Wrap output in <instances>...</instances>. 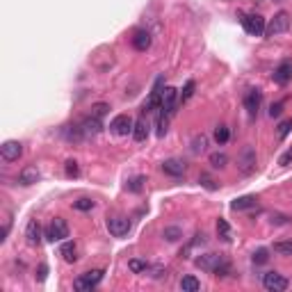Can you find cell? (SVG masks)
Returning a JSON list of instances; mask_svg holds the SVG:
<instances>
[{"label": "cell", "mask_w": 292, "mask_h": 292, "mask_svg": "<svg viewBox=\"0 0 292 292\" xmlns=\"http://www.w3.org/2000/svg\"><path fill=\"white\" fill-rule=\"evenodd\" d=\"M155 128H158V130H155V132H158V137H165V135H167V128H169V117H167V114H162V112H160Z\"/></svg>", "instance_id": "cell-31"}, {"label": "cell", "mask_w": 292, "mask_h": 292, "mask_svg": "<svg viewBox=\"0 0 292 292\" xmlns=\"http://www.w3.org/2000/svg\"><path fill=\"white\" fill-rule=\"evenodd\" d=\"M228 139H231V130H228V125H224V124L217 125V128H215V142L219 144V146H224Z\"/></svg>", "instance_id": "cell-25"}, {"label": "cell", "mask_w": 292, "mask_h": 292, "mask_svg": "<svg viewBox=\"0 0 292 292\" xmlns=\"http://www.w3.org/2000/svg\"><path fill=\"white\" fill-rule=\"evenodd\" d=\"M210 165H212V169H224L228 165V155L226 153H210Z\"/></svg>", "instance_id": "cell-26"}, {"label": "cell", "mask_w": 292, "mask_h": 292, "mask_svg": "<svg viewBox=\"0 0 292 292\" xmlns=\"http://www.w3.org/2000/svg\"><path fill=\"white\" fill-rule=\"evenodd\" d=\"M69 238V224L62 217H55L46 228V240L48 242H64Z\"/></svg>", "instance_id": "cell-3"}, {"label": "cell", "mask_w": 292, "mask_h": 292, "mask_svg": "<svg viewBox=\"0 0 292 292\" xmlns=\"http://www.w3.org/2000/svg\"><path fill=\"white\" fill-rule=\"evenodd\" d=\"M60 256L64 258L66 262H76L78 260V247H76V242H64V245H62V249H60Z\"/></svg>", "instance_id": "cell-20"}, {"label": "cell", "mask_w": 292, "mask_h": 292, "mask_svg": "<svg viewBox=\"0 0 292 292\" xmlns=\"http://www.w3.org/2000/svg\"><path fill=\"white\" fill-rule=\"evenodd\" d=\"M149 272H151V276H153V279H162V276H165V272H167V269H165V267H151Z\"/></svg>", "instance_id": "cell-42"}, {"label": "cell", "mask_w": 292, "mask_h": 292, "mask_svg": "<svg viewBox=\"0 0 292 292\" xmlns=\"http://www.w3.org/2000/svg\"><path fill=\"white\" fill-rule=\"evenodd\" d=\"M194 265L203 272H212L217 276H226L228 274V262L221 253H201L199 258H194Z\"/></svg>", "instance_id": "cell-1"}, {"label": "cell", "mask_w": 292, "mask_h": 292, "mask_svg": "<svg viewBox=\"0 0 292 292\" xmlns=\"http://www.w3.org/2000/svg\"><path fill=\"white\" fill-rule=\"evenodd\" d=\"M274 253H279V256H292V240L276 242V245H274Z\"/></svg>", "instance_id": "cell-29"}, {"label": "cell", "mask_w": 292, "mask_h": 292, "mask_svg": "<svg viewBox=\"0 0 292 292\" xmlns=\"http://www.w3.org/2000/svg\"><path fill=\"white\" fill-rule=\"evenodd\" d=\"M46 276H48V265H46V262H42V265H39V272H37V279L46 281Z\"/></svg>", "instance_id": "cell-41"}, {"label": "cell", "mask_w": 292, "mask_h": 292, "mask_svg": "<svg viewBox=\"0 0 292 292\" xmlns=\"http://www.w3.org/2000/svg\"><path fill=\"white\" fill-rule=\"evenodd\" d=\"M73 208L87 212V210L94 208V201H91V199H78V201H73Z\"/></svg>", "instance_id": "cell-35"}, {"label": "cell", "mask_w": 292, "mask_h": 292, "mask_svg": "<svg viewBox=\"0 0 292 292\" xmlns=\"http://www.w3.org/2000/svg\"><path fill=\"white\" fill-rule=\"evenodd\" d=\"M290 130H292V119L281 121V124H279V139H286Z\"/></svg>", "instance_id": "cell-36"}, {"label": "cell", "mask_w": 292, "mask_h": 292, "mask_svg": "<svg viewBox=\"0 0 292 292\" xmlns=\"http://www.w3.org/2000/svg\"><path fill=\"white\" fill-rule=\"evenodd\" d=\"M185 162L183 160H176V158H169V160L162 162V171L167 173V176H173V178H178L185 173Z\"/></svg>", "instance_id": "cell-15"}, {"label": "cell", "mask_w": 292, "mask_h": 292, "mask_svg": "<svg viewBox=\"0 0 292 292\" xmlns=\"http://www.w3.org/2000/svg\"><path fill=\"white\" fill-rule=\"evenodd\" d=\"M288 279L283 274H279V272H267V274H262V288L269 292H283L288 290Z\"/></svg>", "instance_id": "cell-4"}, {"label": "cell", "mask_w": 292, "mask_h": 292, "mask_svg": "<svg viewBox=\"0 0 292 292\" xmlns=\"http://www.w3.org/2000/svg\"><path fill=\"white\" fill-rule=\"evenodd\" d=\"M42 178V173H39V169L35 167V165H28V167H23L21 169V173H18V183L21 185H35L37 180Z\"/></svg>", "instance_id": "cell-16"}, {"label": "cell", "mask_w": 292, "mask_h": 292, "mask_svg": "<svg viewBox=\"0 0 292 292\" xmlns=\"http://www.w3.org/2000/svg\"><path fill=\"white\" fill-rule=\"evenodd\" d=\"M144 176H135V178H130L128 183H125V190H130V192H142L144 187Z\"/></svg>", "instance_id": "cell-32"}, {"label": "cell", "mask_w": 292, "mask_h": 292, "mask_svg": "<svg viewBox=\"0 0 292 292\" xmlns=\"http://www.w3.org/2000/svg\"><path fill=\"white\" fill-rule=\"evenodd\" d=\"M206 144H208V139H206V135H197V137L192 139V153L199 155L206 151Z\"/></svg>", "instance_id": "cell-30"}, {"label": "cell", "mask_w": 292, "mask_h": 292, "mask_svg": "<svg viewBox=\"0 0 292 292\" xmlns=\"http://www.w3.org/2000/svg\"><path fill=\"white\" fill-rule=\"evenodd\" d=\"M288 28H290V14H288V12H279L267 23V28H265V35L274 37V35H281V32H288Z\"/></svg>", "instance_id": "cell-6"}, {"label": "cell", "mask_w": 292, "mask_h": 292, "mask_svg": "<svg viewBox=\"0 0 292 292\" xmlns=\"http://www.w3.org/2000/svg\"><path fill=\"white\" fill-rule=\"evenodd\" d=\"M130 42H132V48H135V50L144 53V50L151 48V32L149 30H135L130 37Z\"/></svg>", "instance_id": "cell-13"}, {"label": "cell", "mask_w": 292, "mask_h": 292, "mask_svg": "<svg viewBox=\"0 0 292 292\" xmlns=\"http://www.w3.org/2000/svg\"><path fill=\"white\" fill-rule=\"evenodd\" d=\"M108 231L112 233L114 238H124V235H128V231H130V221L125 219V217H121V215H112V217H108Z\"/></svg>", "instance_id": "cell-8"}, {"label": "cell", "mask_w": 292, "mask_h": 292, "mask_svg": "<svg viewBox=\"0 0 292 292\" xmlns=\"http://www.w3.org/2000/svg\"><path fill=\"white\" fill-rule=\"evenodd\" d=\"M267 260H269V249H258V251H253V262H256V265H265Z\"/></svg>", "instance_id": "cell-34"}, {"label": "cell", "mask_w": 292, "mask_h": 292, "mask_svg": "<svg viewBox=\"0 0 292 292\" xmlns=\"http://www.w3.org/2000/svg\"><path fill=\"white\" fill-rule=\"evenodd\" d=\"M242 28H245L249 35H253V37H260V35H265V18L260 16V14H245L242 16Z\"/></svg>", "instance_id": "cell-5"}, {"label": "cell", "mask_w": 292, "mask_h": 292, "mask_svg": "<svg viewBox=\"0 0 292 292\" xmlns=\"http://www.w3.org/2000/svg\"><path fill=\"white\" fill-rule=\"evenodd\" d=\"M199 183L203 185V187H208V190H217V183L212 178H210L208 173H201V178H199Z\"/></svg>", "instance_id": "cell-38"}, {"label": "cell", "mask_w": 292, "mask_h": 292, "mask_svg": "<svg viewBox=\"0 0 292 292\" xmlns=\"http://www.w3.org/2000/svg\"><path fill=\"white\" fill-rule=\"evenodd\" d=\"M217 235H219L221 242H231V226H228L226 219H217Z\"/></svg>", "instance_id": "cell-24"}, {"label": "cell", "mask_w": 292, "mask_h": 292, "mask_svg": "<svg viewBox=\"0 0 292 292\" xmlns=\"http://www.w3.org/2000/svg\"><path fill=\"white\" fill-rule=\"evenodd\" d=\"M128 269H130L132 274H146L151 269V265L146 260H139V258H132L130 262H128Z\"/></svg>", "instance_id": "cell-22"}, {"label": "cell", "mask_w": 292, "mask_h": 292, "mask_svg": "<svg viewBox=\"0 0 292 292\" xmlns=\"http://www.w3.org/2000/svg\"><path fill=\"white\" fill-rule=\"evenodd\" d=\"M290 162H292V149H288L286 153H283V155L279 158V165H281V167H288Z\"/></svg>", "instance_id": "cell-40"}, {"label": "cell", "mask_w": 292, "mask_h": 292, "mask_svg": "<svg viewBox=\"0 0 292 292\" xmlns=\"http://www.w3.org/2000/svg\"><path fill=\"white\" fill-rule=\"evenodd\" d=\"M281 112H283V101L274 103V105L269 108V117H272V119H274V117H281Z\"/></svg>", "instance_id": "cell-39"}, {"label": "cell", "mask_w": 292, "mask_h": 292, "mask_svg": "<svg viewBox=\"0 0 292 292\" xmlns=\"http://www.w3.org/2000/svg\"><path fill=\"white\" fill-rule=\"evenodd\" d=\"M194 89H197V83H194V80H187V83H185V87H183V91L178 94V101L180 103L190 101L192 94H194Z\"/></svg>", "instance_id": "cell-28"}, {"label": "cell", "mask_w": 292, "mask_h": 292, "mask_svg": "<svg viewBox=\"0 0 292 292\" xmlns=\"http://www.w3.org/2000/svg\"><path fill=\"white\" fill-rule=\"evenodd\" d=\"M272 78H274L276 84H288L292 80V62H281V64L274 69Z\"/></svg>", "instance_id": "cell-14"}, {"label": "cell", "mask_w": 292, "mask_h": 292, "mask_svg": "<svg viewBox=\"0 0 292 292\" xmlns=\"http://www.w3.org/2000/svg\"><path fill=\"white\" fill-rule=\"evenodd\" d=\"M176 101H178V91L173 87H165V91H162V108H160L162 114L171 117L176 112Z\"/></svg>", "instance_id": "cell-11"}, {"label": "cell", "mask_w": 292, "mask_h": 292, "mask_svg": "<svg viewBox=\"0 0 292 292\" xmlns=\"http://www.w3.org/2000/svg\"><path fill=\"white\" fill-rule=\"evenodd\" d=\"M253 206H256V197H240L231 203L233 210H249V208H253Z\"/></svg>", "instance_id": "cell-23"}, {"label": "cell", "mask_w": 292, "mask_h": 292, "mask_svg": "<svg viewBox=\"0 0 292 292\" xmlns=\"http://www.w3.org/2000/svg\"><path fill=\"white\" fill-rule=\"evenodd\" d=\"M25 238H28L30 245H39V242H42V226H39V221L37 219H32L30 224H28V228H25Z\"/></svg>", "instance_id": "cell-19"}, {"label": "cell", "mask_w": 292, "mask_h": 292, "mask_svg": "<svg viewBox=\"0 0 292 292\" xmlns=\"http://www.w3.org/2000/svg\"><path fill=\"white\" fill-rule=\"evenodd\" d=\"M7 233H9V221H5V226H2V233H0V242H5V240H7Z\"/></svg>", "instance_id": "cell-43"}, {"label": "cell", "mask_w": 292, "mask_h": 292, "mask_svg": "<svg viewBox=\"0 0 292 292\" xmlns=\"http://www.w3.org/2000/svg\"><path fill=\"white\" fill-rule=\"evenodd\" d=\"M103 269H91V272H84V274H80L76 281H73V288L80 292H91L98 283L103 281Z\"/></svg>", "instance_id": "cell-2"}, {"label": "cell", "mask_w": 292, "mask_h": 292, "mask_svg": "<svg viewBox=\"0 0 292 292\" xmlns=\"http://www.w3.org/2000/svg\"><path fill=\"white\" fill-rule=\"evenodd\" d=\"M64 169H66V176H69V178H76L78 173H80V169H78V162L76 160H69L64 165Z\"/></svg>", "instance_id": "cell-37"}, {"label": "cell", "mask_w": 292, "mask_h": 292, "mask_svg": "<svg viewBox=\"0 0 292 292\" xmlns=\"http://www.w3.org/2000/svg\"><path fill=\"white\" fill-rule=\"evenodd\" d=\"M108 112H110L108 103H94V105H91V117H98V119H101V117H105Z\"/></svg>", "instance_id": "cell-33"}, {"label": "cell", "mask_w": 292, "mask_h": 292, "mask_svg": "<svg viewBox=\"0 0 292 292\" xmlns=\"http://www.w3.org/2000/svg\"><path fill=\"white\" fill-rule=\"evenodd\" d=\"M132 128H135V121H132L128 114L114 117L112 124H110V130H112L114 135H128V132H132Z\"/></svg>", "instance_id": "cell-10"}, {"label": "cell", "mask_w": 292, "mask_h": 292, "mask_svg": "<svg viewBox=\"0 0 292 292\" xmlns=\"http://www.w3.org/2000/svg\"><path fill=\"white\" fill-rule=\"evenodd\" d=\"M238 167L242 169V173H251L253 169H256V149H253V146H249V144H247L245 149L240 151V155H238Z\"/></svg>", "instance_id": "cell-7"}, {"label": "cell", "mask_w": 292, "mask_h": 292, "mask_svg": "<svg viewBox=\"0 0 292 292\" xmlns=\"http://www.w3.org/2000/svg\"><path fill=\"white\" fill-rule=\"evenodd\" d=\"M0 155H2L5 162H16L23 155V144L16 142V139H9V142H5L0 146Z\"/></svg>", "instance_id": "cell-9"}, {"label": "cell", "mask_w": 292, "mask_h": 292, "mask_svg": "<svg viewBox=\"0 0 292 292\" xmlns=\"http://www.w3.org/2000/svg\"><path fill=\"white\" fill-rule=\"evenodd\" d=\"M162 238L167 240V242H178V240L183 238V231H180L178 226H167L162 231Z\"/></svg>", "instance_id": "cell-27"}, {"label": "cell", "mask_w": 292, "mask_h": 292, "mask_svg": "<svg viewBox=\"0 0 292 292\" xmlns=\"http://www.w3.org/2000/svg\"><path fill=\"white\" fill-rule=\"evenodd\" d=\"M132 137H135V142H144V139L149 137V121H146V117H139V119L135 121Z\"/></svg>", "instance_id": "cell-18"}, {"label": "cell", "mask_w": 292, "mask_h": 292, "mask_svg": "<svg viewBox=\"0 0 292 292\" xmlns=\"http://www.w3.org/2000/svg\"><path fill=\"white\" fill-rule=\"evenodd\" d=\"M260 103H262L260 89H249V91H247V96H245V108H247V112H249L251 117H256V114H258V110H260Z\"/></svg>", "instance_id": "cell-12"}, {"label": "cell", "mask_w": 292, "mask_h": 292, "mask_svg": "<svg viewBox=\"0 0 292 292\" xmlns=\"http://www.w3.org/2000/svg\"><path fill=\"white\" fill-rule=\"evenodd\" d=\"M180 290L183 292H197V290H201V283H199L197 276H183V279H180Z\"/></svg>", "instance_id": "cell-21"}, {"label": "cell", "mask_w": 292, "mask_h": 292, "mask_svg": "<svg viewBox=\"0 0 292 292\" xmlns=\"http://www.w3.org/2000/svg\"><path fill=\"white\" fill-rule=\"evenodd\" d=\"M83 132H84V137H89V135H98V132H101V128H103V124H101V119H98V117H87V119L83 121Z\"/></svg>", "instance_id": "cell-17"}]
</instances>
